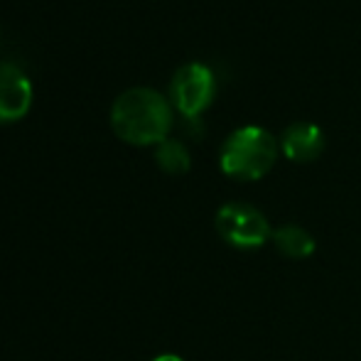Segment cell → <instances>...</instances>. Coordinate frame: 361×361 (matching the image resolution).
Returning <instances> with one entry per match:
<instances>
[{"label":"cell","instance_id":"6da1fadb","mask_svg":"<svg viewBox=\"0 0 361 361\" xmlns=\"http://www.w3.org/2000/svg\"><path fill=\"white\" fill-rule=\"evenodd\" d=\"M172 101L152 86H130L111 104V128L130 145H157L170 138Z\"/></svg>","mask_w":361,"mask_h":361},{"label":"cell","instance_id":"7a4b0ae2","mask_svg":"<svg viewBox=\"0 0 361 361\" xmlns=\"http://www.w3.org/2000/svg\"><path fill=\"white\" fill-rule=\"evenodd\" d=\"M278 140L271 130L261 126L236 128L219 150V165L224 175L241 182H253L266 177L278 160Z\"/></svg>","mask_w":361,"mask_h":361},{"label":"cell","instance_id":"3957f363","mask_svg":"<svg viewBox=\"0 0 361 361\" xmlns=\"http://www.w3.org/2000/svg\"><path fill=\"white\" fill-rule=\"evenodd\" d=\"M216 231L233 248H258L271 241L273 228L266 214L248 202H226L216 212Z\"/></svg>","mask_w":361,"mask_h":361},{"label":"cell","instance_id":"277c9868","mask_svg":"<svg viewBox=\"0 0 361 361\" xmlns=\"http://www.w3.org/2000/svg\"><path fill=\"white\" fill-rule=\"evenodd\" d=\"M214 94H216V76L207 64L187 62L172 74L170 101L187 121L197 118L214 101Z\"/></svg>","mask_w":361,"mask_h":361},{"label":"cell","instance_id":"5b68a950","mask_svg":"<svg viewBox=\"0 0 361 361\" xmlns=\"http://www.w3.org/2000/svg\"><path fill=\"white\" fill-rule=\"evenodd\" d=\"M32 106V81L15 62L0 59V123L25 118Z\"/></svg>","mask_w":361,"mask_h":361},{"label":"cell","instance_id":"8992f818","mask_svg":"<svg viewBox=\"0 0 361 361\" xmlns=\"http://www.w3.org/2000/svg\"><path fill=\"white\" fill-rule=\"evenodd\" d=\"M281 150L293 162H312L324 150V133L310 121H295L281 135Z\"/></svg>","mask_w":361,"mask_h":361},{"label":"cell","instance_id":"52a82bcc","mask_svg":"<svg viewBox=\"0 0 361 361\" xmlns=\"http://www.w3.org/2000/svg\"><path fill=\"white\" fill-rule=\"evenodd\" d=\"M271 241L283 256L295 258V261L310 258L314 253V248H317L312 233L305 226H298V224H283V226L273 228Z\"/></svg>","mask_w":361,"mask_h":361},{"label":"cell","instance_id":"ba28073f","mask_svg":"<svg viewBox=\"0 0 361 361\" xmlns=\"http://www.w3.org/2000/svg\"><path fill=\"white\" fill-rule=\"evenodd\" d=\"M155 162L167 175H185L192 167L190 147L177 138H165L155 145Z\"/></svg>","mask_w":361,"mask_h":361},{"label":"cell","instance_id":"9c48e42d","mask_svg":"<svg viewBox=\"0 0 361 361\" xmlns=\"http://www.w3.org/2000/svg\"><path fill=\"white\" fill-rule=\"evenodd\" d=\"M152 361H185V359L177 357V354H162V357H155Z\"/></svg>","mask_w":361,"mask_h":361}]
</instances>
